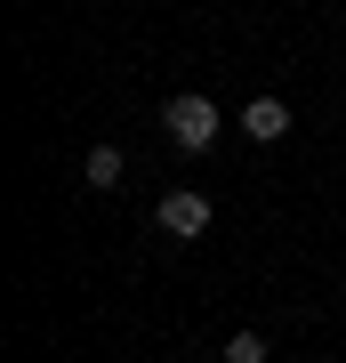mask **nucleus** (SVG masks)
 I'll list each match as a JSON object with an SVG mask.
<instances>
[{
    "instance_id": "f257e3e1",
    "label": "nucleus",
    "mask_w": 346,
    "mask_h": 363,
    "mask_svg": "<svg viewBox=\"0 0 346 363\" xmlns=\"http://www.w3.org/2000/svg\"><path fill=\"white\" fill-rule=\"evenodd\" d=\"M161 130L185 145V154H202V145H218V130H226V113L209 105L202 89H185V97H169V113H161Z\"/></svg>"
},
{
    "instance_id": "f03ea898",
    "label": "nucleus",
    "mask_w": 346,
    "mask_h": 363,
    "mask_svg": "<svg viewBox=\"0 0 346 363\" xmlns=\"http://www.w3.org/2000/svg\"><path fill=\"white\" fill-rule=\"evenodd\" d=\"M154 218H161L169 234H178V242H193V234H209V194H193V186H169Z\"/></svg>"
},
{
    "instance_id": "7ed1b4c3",
    "label": "nucleus",
    "mask_w": 346,
    "mask_h": 363,
    "mask_svg": "<svg viewBox=\"0 0 346 363\" xmlns=\"http://www.w3.org/2000/svg\"><path fill=\"white\" fill-rule=\"evenodd\" d=\"M242 130H250L258 145H274V138L290 130V105H282V97H250V105H242Z\"/></svg>"
},
{
    "instance_id": "20e7f679",
    "label": "nucleus",
    "mask_w": 346,
    "mask_h": 363,
    "mask_svg": "<svg viewBox=\"0 0 346 363\" xmlns=\"http://www.w3.org/2000/svg\"><path fill=\"white\" fill-rule=\"evenodd\" d=\"M81 178H89L97 194H113V186H121V145H89V162H81Z\"/></svg>"
},
{
    "instance_id": "39448f33",
    "label": "nucleus",
    "mask_w": 346,
    "mask_h": 363,
    "mask_svg": "<svg viewBox=\"0 0 346 363\" xmlns=\"http://www.w3.org/2000/svg\"><path fill=\"white\" fill-rule=\"evenodd\" d=\"M226 363H266V331H233L226 339Z\"/></svg>"
},
{
    "instance_id": "423d86ee",
    "label": "nucleus",
    "mask_w": 346,
    "mask_h": 363,
    "mask_svg": "<svg viewBox=\"0 0 346 363\" xmlns=\"http://www.w3.org/2000/svg\"><path fill=\"white\" fill-rule=\"evenodd\" d=\"M314 363H330V355H314Z\"/></svg>"
}]
</instances>
